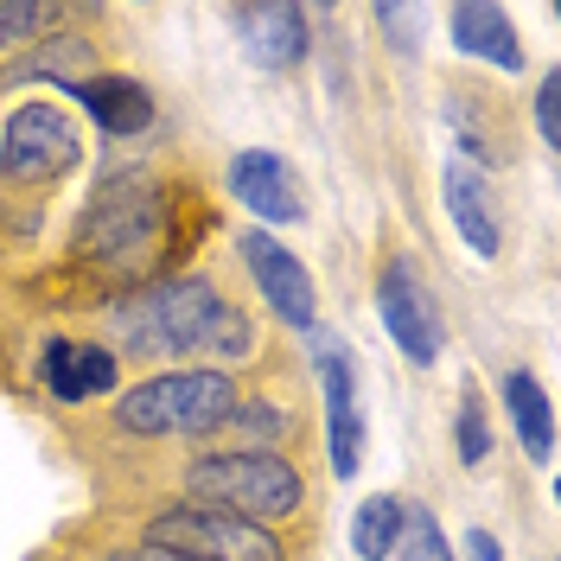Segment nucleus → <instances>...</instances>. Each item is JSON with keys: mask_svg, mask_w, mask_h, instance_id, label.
I'll list each match as a JSON object with an SVG mask.
<instances>
[{"mask_svg": "<svg viewBox=\"0 0 561 561\" xmlns=\"http://www.w3.org/2000/svg\"><path fill=\"white\" fill-rule=\"evenodd\" d=\"M237 262H243L249 287L262 294V307L280 319V325H294V332H313L319 325V280L313 268L294 255L287 243H275L262 224L237 237Z\"/></svg>", "mask_w": 561, "mask_h": 561, "instance_id": "9d476101", "label": "nucleus"}, {"mask_svg": "<svg viewBox=\"0 0 561 561\" xmlns=\"http://www.w3.org/2000/svg\"><path fill=\"white\" fill-rule=\"evenodd\" d=\"M440 198H447V217H454V230L466 237V249L485 255V262H497V255H504V217H497V205H491L485 173H472L466 160H447Z\"/></svg>", "mask_w": 561, "mask_h": 561, "instance_id": "4468645a", "label": "nucleus"}, {"mask_svg": "<svg viewBox=\"0 0 561 561\" xmlns=\"http://www.w3.org/2000/svg\"><path fill=\"white\" fill-rule=\"evenodd\" d=\"M237 389H243V370H147L115 402L70 421V440L77 447H96V440H108V447H192L224 427V415L237 409Z\"/></svg>", "mask_w": 561, "mask_h": 561, "instance_id": "7ed1b4c3", "label": "nucleus"}, {"mask_svg": "<svg viewBox=\"0 0 561 561\" xmlns=\"http://www.w3.org/2000/svg\"><path fill=\"white\" fill-rule=\"evenodd\" d=\"M230 26H237V45H243V58L255 70H294V65H307V51H313L307 7H287V0L230 7Z\"/></svg>", "mask_w": 561, "mask_h": 561, "instance_id": "f8f14e48", "label": "nucleus"}, {"mask_svg": "<svg viewBox=\"0 0 561 561\" xmlns=\"http://www.w3.org/2000/svg\"><path fill=\"white\" fill-rule=\"evenodd\" d=\"M447 33H454L459 58H485V65H497V70H524L529 65L524 33H517V20H511L504 7H485V0L454 7V13H447Z\"/></svg>", "mask_w": 561, "mask_h": 561, "instance_id": "2eb2a0df", "label": "nucleus"}, {"mask_svg": "<svg viewBox=\"0 0 561 561\" xmlns=\"http://www.w3.org/2000/svg\"><path fill=\"white\" fill-rule=\"evenodd\" d=\"M77 529H96V536H122V542H147V549H167L185 561H307L313 542L300 536H280V529L243 524V517H224V511H198V504H179V497H103V511H90Z\"/></svg>", "mask_w": 561, "mask_h": 561, "instance_id": "20e7f679", "label": "nucleus"}, {"mask_svg": "<svg viewBox=\"0 0 561 561\" xmlns=\"http://www.w3.org/2000/svg\"><path fill=\"white\" fill-rule=\"evenodd\" d=\"M396 556L402 561H459L454 549H447V536H440V517H434L427 504H409L402 536H396Z\"/></svg>", "mask_w": 561, "mask_h": 561, "instance_id": "412c9836", "label": "nucleus"}, {"mask_svg": "<svg viewBox=\"0 0 561 561\" xmlns=\"http://www.w3.org/2000/svg\"><path fill=\"white\" fill-rule=\"evenodd\" d=\"M466 556L472 561H504V542L491 529H466Z\"/></svg>", "mask_w": 561, "mask_h": 561, "instance_id": "b1692460", "label": "nucleus"}, {"mask_svg": "<svg viewBox=\"0 0 561 561\" xmlns=\"http://www.w3.org/2000/svg\"><path fill=\"white\" fill-rule=\"evenodd\" d=\"M504 415L517 427V447L529 454V466H549L556 459V409H549V389L529 377L524 364L517 370H504Z\"/></svg>", "mask_w": 561, "mask_h": 561, "instance_id": "f3484780", "label": "nucleus"}, {"mask_svg": "<svg viewBox=\"0 0 561 561\" xmlns=\"http://www.w3.org/2000/svg\"><path fill=\"white\" fill-rule=\"evenodd\" d=\"M402 517H409V497H396V491L364 497L357 517H351V549L364 561H389L396 556V536H402Z\"/></svg>", "mask_w": 561, "mask_h": 561, "instance_id": "a211bd4d", "label": "nucleus"}, {"mask_svg": "<svg viewBox=\"0 0 561 561\" xmlns=\"http://www.w3.org/2000/svg\"><path fill=\"white\" fill-rule=\"evenodd\" d=\"M536 135H542V147H561V77L556 70H542V83H536Z\"/></svg>", "mask_w": 561, "mask_h": 561, "instance_id": "5701e85b", "label": "nucleus"}, {"mask_svg": "<svg viewBox=\"0 0 561 561\" xmlns=\"http://www.w3.org/2000/svg\"><path fill=\"white\" fill-rule=\"evenodd\" d=\"M103 497H179L198 511H224L243 524L280 529V536H319V497L307 491V472L287 454H249V447H108Z\"/></svg>", "mask_w": 561, "mask_h": 561, "instance_id": "f03ea898", "label": "nucleus"}, {"mask_svg": "<svg viewBox=\"0 0 561 561\" xmlns=\"http://www.w3.org/2000/svg\"><path fill=\"white\" fill-rule=\"evenodd\" d=\"M45 561H185V556H167V549H147V542H122V536H77L70 529L65 542H51Z\"/></svg>", "mask_w": 561, "mask_h": 561, "instance_id": "6ab92c4d", "label": "nucleus"}, {"mask_svg": "<svg viewBox=\"0 0 561 561\" xmlns=\"http://www.w3.org/2000/svg\"><path fill=\"white\" fill-rule=\"evenodd\" d=\"M370 20L396 38V51H402V58H415V51H421V7H370Z\"/></svg>", "mask_w": 561, "mask_h": 561, "instance_id": "4be33fe9", "label": "nucleus"}, {"mask_svg": "<svg viewBox=\"0 0 561 561\" xmlns=\"http://www.w3.org/2000/svg\"><path fill=\"white\" fill-rule=\"evenodd\" d=\"M83 167V128L58 103H20L0 128V243H33L51 217L58 185Z\"/></svg>", "mask_w": 561, "mask_h": 561, "instance_id": "39448f33", "label": "nucleus"}, {"mask_svg": "<svg viewBox=\"0 0 561 561\" xmlns=\"http://www.w3.org/2000/svg\"><path fill=\"white\" fill-rule=\"evenodd\" d=\"M377 313H383L396 351L415 370L440 364L447 319H440V300H434V287H427V275H421V262L409 249H383V262H377Z\"/></svg>", "mask_w": 561, "mask_h": 561, "instance_id": "6e6552de", "label": "nucleus"}, {"mask_svg": "<svg viewBox=\"0 0 561 561\" xmlns=\"http://www.w3.org/2000/svg\"><path fill=\"white\" fill-rule=\"evenodd\" d=\"M454 447L466 466H485L491 459V415H485V389L472 383H459V409H454Z\"/></svg>", "mask_w": 561, "mask_h": 561, "instance_id": "aec40b11", "label": "nucleus"}, {"mask_svg": "<svg viewBox=\"0 0 561 561\" xmlns=\"http://www.w3.org/2000/svg\"><path fill=\"white\" fill-rule=\"evenodd\" d=\"M70 96L90 108L115 140H140L153 122H160V96H153L140 77H128V70H96V77H83Z\"/></svg>", "mask_w": 561, "mask_h": 561, "instance_id": "ddd939ff", "label": "nucleus"}, {"mask_svg": "<svg viewBox=\"0 0 561 561\" xmlns=\"http://www.w3.org/2000/svg\"><path fill=\"white\" fill-rule=\"evenodd\" d=\"M122 383V357L90 332V325H38L26 339V389L38 402H51L58 415H90L103 396Z\"/></svg>", "mask_w": 561, "mask_h": 561, "instance_id": "423d86ee", "label": "nucleus"}, {"mask_svg": "<svg viewBox=\"0 0 561 561\" xmlns=\"http://www.w3.org/2000/svg\"><path fill=\"white\" fill-rule=\"evenodd\" d=\"M447 122H454V135H459V147H466V167H472V173L511 160V153H504V135L491 128V122H497L491 90H479V83H447Z\"/></svg>", "mask_w": 561, "mask_h": 561, "instance_id": "dca6fc26", "label": "nucleus"}, {"mask_svg": "<svg viewBox=\"0 0 561 561\" xmlns=\"http://www.w3.org/2000/svg\"><path fill=\"white\" fill-rule=\"evenodd\" d=\"M122 364H167V370H237L262 357V332L249 313L243 280L217 262H192L167 280L108 300L83 319Z\"/></svg>", "mask_w": 561, "mask_h": 561, "instance_id": "f257e3e1", "label": "nucleus"}, {"mask_svg": "<svg viewBox=\"0 0 561 561\" xmlns=\"http://www.w3.org/2000/svg\"><path fill=\"white\" fill-rule=\"evenodd\" d=\"M307 389H300V364L294 357H262L237 389V409L205 447H249V454H287L307 447Z\"/></svg>", "mask_w": 561, "mask_h": 561, "instance_id": "0eeeda50", "label": "nucleus"}, {"mask_svg": "<svg viewBox=\"0 0 561 561\" xmlns=\"http://www.w3.org/2000/svg\"><path fill=\"white\" fill-rule=\"evenodd\" d=\"M307 357H313V383L325 402V454H332V479H351L364 459V409H357V364L351 345L332 332H307Z\"/></svg>", "mask_w": 561, "mask_h": 561, "instance_id": "1a4fd4ad", "label": "nucleus"}, {"mask_svg": "<svg viewBox=\"0 0 561 561\" xmlns=\"http://www.w3.org/2000/svg\"><path fill=\"white\" fill-rule=\"evenodd\" d=\"M224 192H230L243 210H255L262 224H307L300 173L280 160L275 147H243V153H230V167H224Z\"/></svg>", "mask_w": 561, "mask_h": 561, "instance_id": "9b49d317", "label": "nucleus"}]
</instances>
